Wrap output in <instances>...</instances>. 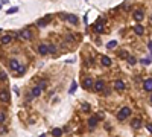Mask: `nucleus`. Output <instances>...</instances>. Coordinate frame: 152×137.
Segmentation results:
<instances>
[{
	"label": "nucleus",
	"instance_id": "f257e3e1",
	"mask_svg": "<svg viewBox=\"0 0 152 137\" xmlns=\"http://www.w3.org/2000/svg\"><path fill=\"white\" fill-rule=\"evenodd\" d=\"M129 114H131V108H128V107H123V108L120 110V111L117 113V119H119L120 122H123V120H125V119H126Z\"/></svg>",
	"mask_w": 152,
	"mask_h": 137
},
{
	"label": "nucleus",
	"instance_id": "f03ea898",
	"mask_svg": "<svg viewBox=\"0 0 152 137\" xmlns=\"http://www.w3.org/2000/svg\"><path fill=\"white\" fill-rule=\"evenodd\" d=\"M18 37H20V38H23V40H26V41H29V40L32 38V34H31L29 29H21L20 34H18Z\"/></svg>",
	"mask_w": 152,
	"mask_h": 137
},
{
	"label": "nucleus",
	"instance_id": "7ed1b4c3",
	"mask_svg": "<svg viewBox=\"0 0 152 137\" xmlns=\"http://www.w3.org/2000/svg\"><path fill=\"white\" fill-rule=\"evenodd\" d=\"M0 100L2 102H5V104H8L9 102V93H8V90H0Z\"/></svg>",
	"mask_w": 152,
	"mask_h": 137
},
{
	"label": "nucleus",
	"instance_id": "20e7f679",
	"mask_svg": "<svg viewBox=\"0 0 152 137\" xmlns=\"http://www.w3.org/2000/svg\"><path fill=\"white\" fill-rule=\"evenodd\" d=\"M94 85V82H93V79L91 78H85L84 81H82V87L85 88V90H91V87Z\"/></svg>",
	"mask_w": 152,
	"mask_h": 137
},
{
	"label": "nucleus",
	"instance_id": "39448f33",
	"mask_svg": "<svg viewBox=\"0 0 152 137\" xmlns=\"http://www.w3.org/2000/svg\"><path fill=\"white\" fill-rule=\"evenodd\" d=\"M94 91H102L103 88H105V82L102 81V79H97L96 82H94Z\"/></svg>",
	"mask_w": 152,
	"mask_h": 137
},
{
	"label": "nucleus",
	"instance_id": "423d86ee",
	"mask_svg": "<svg viewBox=\"0 0 152 137\" xmlns=\"http://www.w3.org/2000/svg\"><path fill=\"white\" fill-rule=\"evenodd\" d=\"M143 88H145V91H152V78L145 79V82H143Z\"/></svg>",
	"mask_w": 152,
	"mask_h": 137
},
{
	"label": "nucleus",
	"instance_id": "0eeeda50",
	"mask_svg": "<svg viewBox=\"0 0 152 137\" xmlns=\"http://www.w3.org/2000/svg\"><path fill=\"white\" fill-rule=\"evenodd\" d=\"M38 53L40 55H47L49 53V46L47 44H40L38 46Z\"/></svg>",
	"mask_w": 152,
	"mask_h": 137
},
{
	"label": "nucleus",
	"instance_id": "6e6552de",
	"mask_svg": "<svg viewBox=\"0 0 152 137\" xmlns=\"http://www.w3.org/2000/svg\"><path fill=\"white\" fill-rule=\"evenodd\" d=\"M9 67L14 70V72H18L21 67H20V64H18V61H17V59H11L9 61Z\"/></svg>",
	"mask_w": 152,
	"mask_h": 137
},
{
	"label": "nucleus",
	"instance_id": "1a4fd4ad",
	"mask_svg": "<svg viewBox=\"0 0 152 137\" xmlns=\"http://www.w3.org/2000/svg\"><path fill=\"white\" fill-rule=\"evenodd\" d=\"M114 88L116 90H119V91H123L125 90V84H123V81L122 79H117L114 82Z\"/></svg>",
	"mask_w": 152,
	"mask_h": 137
},
{
	"label": "nucleus",
	"instance_id": "9d476101",
	"mask_svg": "<svg viewBox=\"0 0 152 137\" xmlns=\"http://www.w3.org/2000/svg\"><path fill=\"white\" fill-rule=\"evenodd\" d=\"M143 18H145L143 11H134V20H135V21H141Z\"/></svg>",
	"mask_w": 152,
	"mask_h": 137
},
{
	"label": "nucleus",
	"instance_id": "9b49d317",
	"mask_svg": "<svg viewBox=\"0 0 152 137\" xmlns=\"http://www.w3.org/2000/svg\"><path fill=\"white\" fill-rule=\"evenodd\" d=\"M131 126H132V128H135V130H138V128L141 126V119H140V117H137V119H132Z\"/></svg>",
	"mask_w": 152,
	"mask_h": 137
},
{
	"label": "nucleus",
	"instance_id": "f8f14e48",
	"mask_svg": "<svg viewBox=\"0 0 152 137\" xmlns=\"http://www.w3.org/2000/svg\"><path fill=\"white\" fill-rule=\"evenodd\" d=\"M11 40H12L11 35H2V37H0V43H2V44H9Z\"/></svg>",
	"mask_w": 152,
	"mask_h": 137
},
{
	"label": "nucleus",
	"instance_id": "ddd939ff",
	"mask_svg": "<svg viewBox=\"0 0 152 137\" xmlns=\"http://www.w3.org/2000/svg\"><path fill=\"white\" fill-rule=\"evenodd\" d=\"M49 23H50V17L47 15L46 18H41V20H38V23H37V24H38L40 27H43V26H46V24H49Z\"/></svg>",
	"mask_w": 152,
	"mask_h": 137
},
{
	"label": "nucleus",
	"instance_id": "4468645a",
	"mask_svg": "<svg viewBox=\"0 0 152 137\" xmlns=\"http://www.w3.org/2000/svg\"><path fill=\"white\" fill-rule=\"evenodd\" d=\"M97 120H99L97 117H90V119H88V126H90L91 130H93V128H96V125H97Z\"/></svg>",
	"mask_w": 152,
	"mask_h": 137
},
{
	"label": "nucleus",
	"instance_id": "2eb2a0df",
	"mask_svg": "<svg viewBox=\"0 0 152 137\" xmlns=\"http://www.w3.org/2000/svg\"><path fill=\"white\" fill-rule=\"evenodd\" d=\"M134 32H135L137 35H143V32H145V27H143L141 24H137V26H134Z\"/></svg>",
	"mask_w": 152,
	"mask_h": 137
},
{
	"label": "nucleus",
	"instance_id": "dca6fc26",
	"mask_svg": "<svg viewBox=\"0 0 152 137\" xmlns=\"http://www.w3.org/2000/svg\"><path fill=\"white\" fill-rule=\"evenodd\" d=\"M94 29H96V32L97 34H102L103 32V26H102V20H99L96 24H94Z\"/></svg>",
	"mask_w": 152,
	"mask_h": 137
},
{
	"label": "nucleus",
	"instance_id": "f3484780",
	"mask_svg": "<svg viewBox=\"0 0 152 137\" xmlns=\"http://www.w3.org/2000/svg\"><path fill=\"white\" fill-rule=\"evenodd\" d=\"M101 62H102V66H105V67L111 66V59H110V57H102V58H101Z\"/></svg>",
	"mask_w": 152,
	"mask_h": 137
},
{
	"label": "nucleus",
	"instance_id": "a211bd4d",
	"mask_svg": "<svg viewBox=\"0 0 152 137\" xmlns=\"http://www.w3.org/2000/svg\"><path fill=\"white\" fill-rule=\"evenodd\" d=\"M40 95H41V87H40V85H38V87H34V88H32V96H34V98H38Z\"/></svg>",
	"mask_w": 152,
	"mask_h": 137
},
{
	"label": "nucleus",
	"instance_id": "6ab92c4d",
	"mask_svg": "<svg viewBox=\"0 0 152 137\" xmlns=\"http://www.w3.org/2000/svg\"><path fill=\"white\" fill-rule=\"evenodd\" d=\"M52 136L53 137H61L62 136V130H61V128H53V130H52Z\"/></svg>",
	"mask_w": 152,
	"mask_h": 137
},
{
	"label": "nucleus",
	"instance_id": "aec40b11",
	"mask_svg": "<svg viewBox=\"0 0 152 137\" xmlns=\"http://www.w3.org/2000/svg\"><path fill=\"white\" fill-rule=\"evenodd\" d=\"M67 20H68L71 24H78V17H76V15H73V14L67 15Z\"/></svg>",
	"mask_w": 152,
	"mask_h": 137
},
{
	"label": "nucleus",
	"instance_id": "412c9836",
	"mask_svg": "<svg viewBox=\"0 0 152 137\" xmlns=\"http://www.w3.org/2000/svg\"><path fill=\"white\" fill-rule=\"evenodd\" d=\"M81 110H82L84 113H88V111H90V110H91V107H90V104H87V102H82V104H81Z\"/></svg>",
	"mask_w": 152,
	"mask_h": 137
},
{
	"label": "nucleus",
	"instance_id": "4be33fe9",
	"mask_svg": "<svg viewBox=\"0 0 152 137\" xmlns=\"http://www.w3.org/2000/svg\"><path fill=\"white\" fill-rule=\"evenodd\" d=\"M76 88H78V84H76V82L73 81V82H71V85H70V90H68V93H70V95H73L75 91H76Z\"/></svg>",
	"mask_w": 152,
	"mask_h": 137
},
{
	"label": "nucleus",
	"instance_id": "5701e85b",
	"mask_svg": "<svg viewBox=\"0 0 152 137\" xmlns=\"http://www.w3.org/2000/svg\"><path fill=\"white\" fill-rule=\"evenodd\" d=\"M116 46H117V41H116V40H113V41H110L108 44H106V47H108V49H114Z\"/></svg>",
	"mask_w": 152,
	"mask_h": 137
},
{
	"label": "nucleus",
	"instance_id": "b1692460",
	"mask_svg": "<svg viewBox=\"0 0 152 137\" xmlns=\"http://www.w3.org/2000/svg\"><path fill=\"white\" fill-rule=\"evenodd\" d=\"M8 79V75L5 72H0V81H6Z\"/></svg>",
	"mask_w": 152,
	"mask_h": 137
},
{
	"label": "nucleus",
	"instance_id": "393cba45",
	"mask_svg": "<svg viewBox=\"0 0 152 137\" xmlns=\"http://www.w3.org/2000/svg\"><path fill=\"white\" fill-rule=\"evenodd\" d=\"M49 53H56V47L53 44H50L49 46Z\"/></svg>",
	"mask_w": 152,
	"mask_h": 137
},
{
	"label": "nucleus",
	"instance_id": "a878e982",
	"mask_svg": "<svg viewBox=\"0 0 152 137\" xmlns=\"http://www.w3.org/2000/svg\"><path fill=\"white\" fill-rule=\"evenodd\" d=\"M126 59H128V62L131 64V66H134V64H135V58H134V57H128Z\"/></svg>",
	"mask_w": 152,
	"mask_h": 137
},
{
	"label": "nucleus",
	"instance_id": "bb28decb",
	"mask_svg": "<svg viewBox=\"0 0 152 137\" xmlns=\"http://www.w3.org/2000/svg\"><path fill=\"white\" fill-rule=\"evenodd\" d=\"M6 120V114L5 113H0V123H3Z\"/></svg>",
	"mask_w": 152,
	"mask_h": 137
},
{
	"label": "nucleus",
	"instance_id": "cd10ccee",
	"mask_svg": "<svg viewBox=\"0 0 152 137\" xmlns=\"http://www.w3.org/2000/svg\"><path fill=\"white\" fill-rule=\"evenodd\" d=\"M66 40L71 43V41H75V37H73V35H71V34H68V35H67V38H66Z\"/></svg>",
	"mask_w": 152,
	"mask_h": 137
},
{
	"label": "nucleus",
	"instance_id": "c85d7f7f",
	"mask_svg": "<svg viewBox=\"0 0 152 137\" xmlns=\"http://www.w3.org/2000/svg\"><path fill=\"white\" fill-rule=\"evenodd\" d=\"M18 11V8H11L9 11H8V14H14V12H17Z\"/></svg>",
	"mask_w": 152,
	"mask_h": 137
},
{
	"label": "nucleus",
	"instance_id": "c756f323",
	"mask_svg": "<svg viewBox=\"0 0 152 137\" xmlns=\"http://www.w3.org/2000/svg\"><path fill=\"white\" fill-rule=\"evenodd\" d=\"M148 47H149V52H151V57H152V41L148 43Z\"/></svg>",
	"mask_w": 152,
	"mask_h": 137
},
{
	"label": "nucleus",
	"instance_id": "7c9ffc66",
	"mask_svg": "<svg viewBox=\"0 0 152 137\" xmlns=\"http://www.w3.org/2000/svg\"><path fill=\"white\" fill-rule=\"evenodd\" d=\"M120 57H122V58H128V55H126V52H125V50H122V52H120Z\"/></svg>",
	"mask_w": 152,
	"mask_h": 137
},
{
	"label": "nucleus",
	"instance_id": "2f4dec72",
	"mask_svg": "<svg viewBox=\"0 0 152 137\" xmlns=\"http://www.w3.org/2000/svg\"><path fill=\"white\" fill-rule=\"evenodd\" d=\"M140 62H141V64H149L151 61H149V59H140Z\"/></svg>",
	"mask_w": 152,
	"mask_h": 137
},
{
	"label": "nucleus",
	"instance_id": "473e14b6",
	"mask_svg": "<svg viewBox=\"0 0 152 137\" xmlns=\"http://www.w3.org/2000/svg\"><path fill=\"white\" fill-rule=\"evenodd\" d=\"M103 116H105V114H103V113H97V116H96V117H97V119H102V117H103Z\"/></svg>",
	"mask_w": 152,
	"mask_h": 137
},
{
	"label": "nucleus",
	"instance_id": "72a5a7b5",
	"mask_svg": "<svg viewBox=\"0 0 152 137\" xmlns=\"http://www.w3.org/2000/svg\"><path fill=\"white\" fill-rule=\"evenodd\" d=\"M9 3V0H2V5H8Z\"/></svg>",
	"mask_w": 152,
	"mask_h": 137
},
{
	"label": "nucleus",
	"instance_id": "f704fd0d",
	"mask_svg": "<svg viewBox=\"0 0 152 137\" xmlns=\"http://www.w3.org/2000/svg\"><path fill=\"white\" fill-rule=\"evenodd\" d=\"M148 131H151V133H152V125H148Z\"/></svg>",
	"mask_w": 152,
	"mask_h": 137
},
{
	"label": "nucleus",
	"instance_id": "c9c22d12",
	"mask_svg": "<svg viewBox=\"0 0 152 137\" xmlns=\"http://www.w3.org/2000/svg\"><path fill=\"white\" fill-rule=\"evenodd\" d=\"M149 102H151V105H152V96H151V98H149Z\"/></svg>",
	"mask_w": 152,
	"mask_h": 137
},
{
	"label": "nucleus",
	"instance_id": "e433bc0d",
	"mask_svg": "<svg viewBox=\"0 0 152 137\" xmlns=\"http://www.w3.org/2000/svg\"><path fill=\"white\" fill-rule=\"evenodd\" d=\"M40 137H46V136H44V134H41V136H40Z\"/></svg>",
	"mask_w": 152,
	"mask_h": 137
},
{
	"label": "nucleus",
	"instance_id": "4c0bfd02",
	"mask_svg": "<svg viewBox=\"0 0 152 137\" xmlns=\"http://www.w3.org/2000/svg\"><path fill=\"white\" fill-rule=\"evenodd\" d=\"M0 9H2V3H0Z\"/></svg>",
	"mask_w": 152,
	"mask_h": 137
},
{
	"label": "nucleus",
	"instance_id": "58836bf2",
	"mask_svg": "<svg viewBox=\"0 0 152 137\" xmlns=\"http://www.w3.org/2000/svg\"><path fill=\"white\" fill-rule=\"evenodd\" d=\"M0 31H2V27H0Z\"/></svg>",
	"mask_w": 152,
	"mask_h": 137
}]
</instances>
